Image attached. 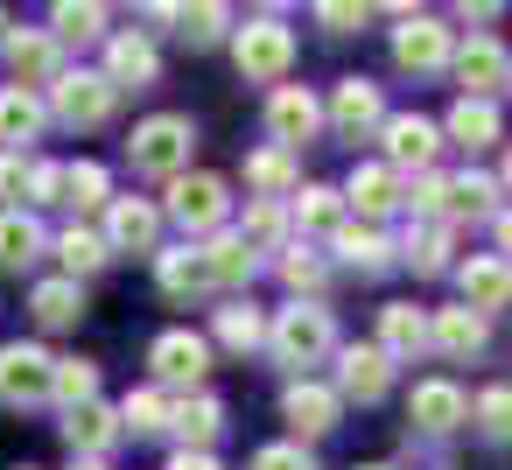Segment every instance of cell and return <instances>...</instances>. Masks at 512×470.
Returning a JSON list of instances; mask_svg holds the SVG:
<instances>
[{
	"instance_id": "e575fe53",
	"label": "cell",
	"mask_w": 512,
	"mask_h": 470,
	"mask_svg": "<svg viewBox=\"0 0 512 470\" xmlns=\"http://www.w3.org/2000/svg\"><path fill=\"white\" fill-rule=\"evenodd\" d=\"M512 197L498 190V176H484V169H463V176H449V225L456 218H498Z\"/></svg>"
},
{
	"instance_id": "4fadbf2b",
	"label": "cell",
	"mask_w": 512,
	"mask_h": 470,
	"mask_svg": "<svg viewBox=\"0 0 512 470\" xmlns=\"http://www.w3.org/2000/svg\"><path fill=\"white\" fill-rule=\"evenodd\" d=\"M0 57H8V71H15L22 92H50V85L64 78V43H57L50 29H8Z\"/></svg>"
},
{
	"instance_id": "680465c9",
	"label": "cell",
	"mask_w": 512,
	"mask_h": 470,
	"mask_svg": "<svg viewBox=\"0 0 512 470\" xmlns=\"http://www.w3.org/2000/svg\"><path fill=\"white\" fill-rule=\"evenodd\" d=\"M15 470H36V463H15Z\"/></svg>"
},
{
	"instance_id": "9f6ffc18",
	"label": "cell",
	"mask_w": 512,
	"mask_h": 470,
	"mask_svg": "<svg viewBox=\"0 0 512 470\" xmlns=\"http://www.w3.org/2000/svg\"><path fill=\"white\" fill-rule=\"evenodd\" d=\"M8 29H15V22H8V8H0V43H8Z\"/></svg>"
},
{
	"instance_id": "7c38bea8",
	"label": "cell",
	"mask_w": 512,
	"mask_h": 470,
	"mask_svg": "<svg viewBox=\"0 0 512 470\" xmlns=\"http://www.w3.org/2000/svg\"><path fill=\"white\" fill-rule=\"evenodd\" d=\"M50 372L57 358L43 344H0V407H43L50 400Z\"/></svg>"
},
{
	"instance_id": "83f0119b",
	"label": "cell",
	"mask_w": 512,
	"mask_h": 470,
	"mask_svg": "<svg viewBox=\"0 0 512 470\" xmlns=\"http://www.w3.org/2000/svg\"><path fill=\"white\" fill-rule=\"evenodd\" d=\"M288 218L302 225V239H337V225H344L351 211H344V190H330V183H302V190L288 197Z\"/></svg>"
},
{
	"instance_id": "6da1fadb",
	"label": "cell",
	"mask_w": 512,
	"mask_h": 470,
	"mask_svg": "<svg viewBox=\"0 0 512 470\" xmlns=\"http://www.w3.org/2000/svg\"><path fill=\"white\" fill-rule=\"evenodd\" d=\"M267 351H274V365H288L295 379H309V365H330L337 358V316L323 302H288L267 323Z\"/></svg>"
},
{
	"instance_id": "681fc988",
	"label": "cell",
	"mask_w": 512,
	"mask_h": 470,
	"mask_svg": "<svg viewBox=\"0 0 512 470\" xmlns=\"http://www.w3.org/2000/svg\"><path fill=\"white\" fill-rule=\"evenodd\" d=\"M246 470H316V456L302 442H267V449L246 456Z\"/></svg>"
},
{
	"instance_id": "6f0895ef",
	"label": "cell",
	"mask_w": 512,
	"mask_h": 470,
	"mask_svg": "<svg viewBox=\"0 0 512 470\" xmlns=\"http://www.w3.org/2000/svg\"><path fill=\"white\" fill-rule=\"evenodd\" d=\"M71 470H106V463H85V456H78V463H71Z\"/></svg>"
},
{
	"instance_id": "b9f144b4",
	"label": "cell",
	"mask_w": 512,
	"mask_h": 470,
	"mask_svg": "<svg viewBox=\"0 0 512 470\" xmlns=\"http://www.w3.org/2000/svg\"><path fill=\"white\" fill-rule=\"evenodd\" d=\"M239 29V15L225 8V0H197V8H183V22H176V36L190 43V50H211V43H225Z\"/></svg>"
},
{
	"instance_id": "4dcf8cb0",
	"label": "cell",
	"mask_w": 512,
	"mask_h": 470,
	"mask_svg": "<svg viewBox=\"0 0 512 470\" xmlns=\"http://www.w3.org/2000/svg\"><path fill=\"white\" fill-rule=\"evenodd\" d=\"M442 141H456V148H491V141H505V120H498V106L491 99H456L449 106V120H442Z\"/></svg>"
},
{
	"instance_id": "d590c367",
	"label": "cell",
	"mask_w": 512,
	"mask_h": 470,
	"mask_svg": "<svg viewBox=\"0 0 512 470\" xmlns=\"http://www.w3.org/2000/svg\"><path fill=\"white\" fill-rule=\"evenodd\" d=\"M29 309H36V323H43V330H78V316H85V281L50 274V281H36Z\"/></svg>"
},
{
	"instance_id": "8d00e7d4",
	"label": "cell",
	"mask_w": 512,
	"mask_h": 470,
	"mask_svg": "<svg viewBox=\"0 0 512 470\" xmlns=\"http://www.w3.org/2000/svg\"><path fill=\"white\" fill-rule=\"evenodd\" d=\"M232 232L253 246V253H281L288 246V204H267V197H246V211L232 218Z\"/></svg>"
},
{
	"instance_id": "f907efd6",
	"label": "cell",
	"mask_w": 512,
	"mask_h": 470,
	"mask_svg": "<svg viewBox=\"0 0 512 470\" xmlns=\"http://www.w3.org/2000/svg\"><path fill=\"white\" fill-rule=\"evenodd\" d=\"M43 204H64V162H36L29 169V211Z\"/></svg>"
},
{
	"instance_id": "11a10c76",
	"label": "cell",
	"mask_w": 512,
	"mask_h": 470,
	"mask_svg": "<svg viewBox=\"0 0 512 470\" xmlns=\"http://www.w3.org/2000/svg\"><path fill=\"white\" fill-rule=\"evenodd\" d=\"M498 190L512 197V148H505V169H498Z\"/></svg>"
},
{
	"instance_id": "44dd1931",
	"label": "cell",
	"mask_w": 512,
	"mask_h": 470,
	"mask_svg": "<svg viewBox=\"0 0 512 470\" xmlns=\"http://www.w3.org/2000/svg\"><path fill=\"white\" fill-rule=\"evenodd\" d=\"M407 421H414L421 435H449V428L470 421V400H463L456 379H421V386L407 393Z\"/></svg>"
},
{
	"instance_id": "cb8c5ba5",
	"label": "cell",
	"mask_w": 512,
	"mask_h": 470,
	"mask_svg": "<svg viewBox=\"0 0 512 470\" xmlns=\"http://www.w3.org/2000/svg\"><path fill=\"white\" fill-rule=\"evenodd\" d=\"M43 127H50V99H43V92L0 85V148L22 155L29 141H43Z\"/></svg>"
},
{
	"instance_id": "7bdbcfd3",
	"label": "cell",
	"mask_w": 512,
	"mask_h": 470,
	"mask_svg": "<svg viewBox=\"0 0 512 470\" xmlns=\"http://www.w3.org/2000/svg\"><path fill=\"white\" fill-rule=\"evenodd\" d=\"M50 400L71 414V407H85V400H99V365L92 358H57V372H50Z\"/></svg>"
},
{
	"instance_id": "3957f363",
	"label": "cell",
	"mask_w": 512,
	"mask_h": 470,
	"mask_svg": "<svg viewBox=\"0 0 512 470\" xmlns=\"http://www.w3.org/2000/svg\"><path fill=\"white\" fill-rule=\"evenodd\" d=\"M190 155H197V127H190L183 113H155V120H141V127L127 134V162H134V176L176 183V176H190Z\"/></svg>"
},
{
	"instance_id": "484cf974",
	"label": "cell",
	"mask_w": 512,
	"mask_h": 470,
	"mask_svg": "<svg viewBox=\"0 0 512 470\" xmlns=\"http://www.w3.org/2000/svg\"><path fill=\"white\" fill-rule=\"evenodd\" d=\"M169 435H176V449H211V442L225 435V400H218V393H183V400H169Z\"/></svg>"
},
{
	"instance_id": "60d3db41",
	"label": "cell",
	"mask_w": 512,
	"mask_h": 470,
	"mask_svg": "<svg viewBox=\"0 0 512 470\" xmlns=\"http://www.w3.org/2000/svg\"><path fill=\"white\" fill-rule=\"evenodd\" d=\"M64 204L85 218V211H106L113 204V176L106 162H64Z\"/></svg>"
},
{
	"instance_id": "ffe728a7",
	"label": "cell",
	"mask_w": 512,
	"mask_h": 470,
	"mask_svg": "<svg viewBox=\"0 0 512 470\" xmlns=\"http://www.w3.org/2000/svg\"><path fill=\"white\" fill-rule=\"evenodd\" d=\"M484 344H491V316H477V309H463V302L428 309V351H442V358H477Z\"/></svg>"
},
{
	"instance_id": "74e56055",
	"label": "cell",
	"mask_w": 512,
	"mask_h": 470,
	"mask_svg": "<svg viewBox=\"0 0 512 470\" xmlns=\"http://www.w3.org/2000/svg\"><path fill=\"white\" fill-rule=\"evenodd\" d=\"M449 246H456V225H407L400 267H414V274H449V267H456Z\"/></svg>"
},
{
	"instance_id": "d6a6232c",
	"label": "cell",
	"mask_w": 512,
	"mask_h": 470,
	"mask_svg": "<svg viewBox=\"0 0 512 470\" xmlns=\"http://www.w3.org/2000/svg\"><path fill=\"white\" fill-rule=\"evenodd\" d=\"M274 274L288 281V295H295V302H316V295H323V281H330V260H323L309 239H288V246L274 253Z\"/></svg>"
},
{
	"instance_id": "5b68a950",
	"label": "cell",
	"mask_w": 512,
	"mask_h": 470,
	"mask_svg": "<svg viewBox=\"0 0 512 470\" xmlns=\"http://www.w3.org/2000/svg\"><path fill=\"white\" fill-rule=\"evenodd\" d=\"M393 64L407 78H442L456 64V29L442 15H421V8H393Z\"/></svg>"
},
{
	"instance_id": "91938a15",
	"label": "cell",
	"mask_w": 512,
	"mask_h": 470,
	"mask_svg": "<svg viewBox=\"0 0 512 470\" xmlns=\"http://www.w3.org/2000/svg\"><path fill=\"white\" fill-rule=\"evenodd\" d=\"M365 470H386V463H365Z\"/></svg>"
},
{
	"instance_id": "94428289",
	"label": "cell",
	"mask_w": 512,
	"mask_h": 470,
	"mask_svg": "<svg viewBox=\"0 0 512 470\" xmlns=\"http://www.w3.org/2000/svg\"><path fill=\"white\" fill-rule=\"evenodd\" d=\"M505 92H512V78H505Z\"/></svg>"
},
{
	"instance_id": "f35d334b",
	"label": "cell",
	"mask_w": 512,
	"mask_h": 470,
	"mask_svg": "<svg viewBox=\"0 0 512 470\" xmlns=\"http://www.w3.org/2000/svg\"><path fill=\"white\" fill-rule=\"evenodd\" d=\"M155 281H162V295H176V302H190V295H211V281H204V260H197V246H190V239L155 253Z\"/></svg>"
},
{
	"instance_id": "816d5d0a",
	"label": "cell",
	"mask_w": 512,
	"mask_h": 470,
	"mask_svg": "<svg viewBox=\"0 0 512 470\" xmlns=\"http://www.w3.org/2000/svg\"><path fill=\"white\" fill-rule=\"evenodd\" d=\"M491 253H498V260L512 267V204H505V211L491 218Z\"/></svg>"
},
{
	"instance_id": "4316f807",
	"label": "cell",
	"mask_w": 512,
	"mask_h": 470,
	"mask_svg": "<svg viewBox=\"0 0 512 470\" xmlns=\"http://www.w3.org/2000/svg\"><path fill=\"white\" fill-rule=\"evenodd\" d=\"M393 365H414L421 351H428V309H414V302H386L379 309V337H372Z\"/></svg>"
},
{
	"instance_id": "1f68e13d",
	"label": "cell",
	"mask_w": 512,
	"mask_h": 470,
	"mask_svg": "<svg viewBox=\"0 0 512 470\" xmlns=\"http://www.w3.org/2000/svg\"><path fill=\"white\" fill-rule=\"evenodd\" d=\"M246 190L267 197V204H288L302 190V162L288 148H260V155H246Z\"/></svg>"
},
{
	"instance_id": "603a6c76",
	"label": "cell",
	"mask_w": 512,
	"mask_h": 470,
	"mask_svg": "<svg viewBox=\"0 0 512 470\" xmlns=\"http://www.w3.org/2000/svg\"><path fill=\"white\" fill-rule=\"evenodd\" d=\"M197 260H204V281L211 288H246L253 274H260V253L225 225V232H211V239H197Z\"/></svg>"
},
{
	"instance_id": "30bf717a",
	"label": "cell",
	"mask_w": 512,
	"mask_h": 470,
	"mask_svg": "<svg viewBox=\"0 0 512 470\" xmlns=\"http://www.w3.org/2000/svg\"><path fill=\"white\" fill-rule=\"evenodd\" d=\"M316 134H323V99H316L309 85H274V92H267V148L302 155Z\"/></svg>"
},
{
	"instance_id": "8fae6325",
	"label": "cell",
	"mask_w": 512,
	"mask_h": 470,
	"mask_svg": "<svg viewBox=\"0 0 512 470\" xmlns=\"http://www.w3.org/2000/svg\"><path fill=\"white\" fill-rule=\"evenodd\" d=\"M323 127H337L344 141L379 134V127H386V85H372V78H337L330 99H323Z\"/></svg>"
},
{
	"instance_id": "ba28073f",
	"label": "cell",
	"mask_w": 512,
	"mask_h": 470,
	"mask_svg": "<svg viewBox=\"0 0 512 470\" xmlns=\"http://www.w3.org/2000/svg\"><path fill=\"white\" fill-rule=\"evenodd\" d=\"M379 141H386V155H379V162H386L400 183L428 176V169H435V155H442V127H435V120H421V113H386Z\"/></svg>"
},
{
	"instance_id": "836d02e7",
	"label": "cell",
	"mask_w": 512,
	"mask_h": 470,
	"mask_svg": "<svg viewBox=\"0 0 512 470\" xmlns=\"http://www.w3.org/2000/svg\"><path fill=\"white\" fill-rule=\"evenodd\" d=\"M267 351V316L253 309V302H225V309H211V351Z\"/></svg>"
},
{
	"instance_id": "ee69618b",
	"label": "cell",
	"mask_w": 512,
	"mask_h": 470,
	"mask_svg": "<svg viewBox=\"0 0 512 470\" xmlns=\"http://www.w3.org/2000/svg\"><path fill=\"white\" fill-rule=\"evenodd\" d=\"M120 428L127 435H169V393L162 386H134L120 400Z\"/></svg>"
},
{
	"instance_id": "8992f818",
	"label": "cell",
	"mask_w": 512,
	"mask_h": 470,
	"mask_svg": "<svg viewBox=\"0 0 512 470\" xmlns=\"http://www.w3.org/2000/svg\"><path fill=\"white\" fill-rule=\"evenodd\" d=\"M50 99V120H64V127H106L113 113H120V92H113V78L106 71H85V64H64V78L43 92Z\"/></svg>"
},
{
	"instance_id": "f546056e",
	"label": "cell",
	"mask_w": 512,
	"mask_h": 470,
	"mask_svg": "<svg viewBox=\"0 0 512 470\" xmlns=\"http://www.w3.org/2000/svg\"><path fill=\"white\" fill-rule=\"evenodd\" d=\"M43 253H50V232H43L36 211H0V267L22 274V267H36Z\"/></svg>"
},
{
	"instance_id": "9c48e42d",
	"label": "cell",
	"mask_w": 512,
	"mask_h": 470,
	"mask_svg": "<svg viewBox=\"0 0 512 470\" xmlns=\"http://www.w3.org/2000/svg\"><path fill=\"white\" fill-rule=\"evenodd\" d=\"M337 414H344V400H337V386H330V379H316V372H309V379H288V386H281L288 442H302V449H309V442H323V435L337 428Z\"/></svg>"
},
{
	"instance_id": "5bb4252c",
	"label": "cell",
	"mask_w": 512,
	"mask_h": 470,
	"mask_svg": "<svg viewBox=\"0 0 512 470\" xmlns=\"http://www.w3.org/2000/svg\"><path fill=\"white\" fill-rule=\"evenodd\" d=\"M344 211H358V225H386L393 211H407V183L386 162H351L344 176Z\"/></svg>"
},
{
	"instance_id": "bcb514c9",
	"label": "cell",
	"mask_w": 512,
	"mask_h": 470,
	"mask_svg": "<svg viewBox=\"0 0 512 470\" xmlns=\"http://www.w3.org/2000/svg\"><path fill=\"white\" fill-rule=\"evenodd\" d=\"M407 211H414V225H449V176L442 169L414 176L407 183Z\"/></svg>"
},
{
	"instance_id": "7402d4cb",
	"label": "cell",
	"mask_w": 512,
	"mask_h": 470,
	"mask_svg": "<svg viewBox=\"0 0 512 470\" xmlns=\"http://www.w3.org/2000/svg\"><path fill=\"white\" fill-rule=\"evenodd\" d=\"M120 435H127V428H120V407H106V400H85V407L64 414V442H71V456H85V463H106Z\"/></svg>"
},
{
	"instance_id": "7dc6e473",
	"label": "cell",
	"mask_w": 512,
	"mask_h": 470,
	"mask_svg": "<svg viewBox=\"0 0 512 470\" xmlns=\"http://www.w3.org/2000/svg\"><path fill=\"white\" fill-rule=\"evenodd\" d=\"M29 155H8L0 148V211H29Z\"/></svg>"
},
{
	"instance_id": "277c9868",
	"label": "cell",
	"mask_w": 512,
	"mask_h": 470,
	"mask_svg": "<svg viewBox=\"0 0 512 470\" xmlns=\"http://www.w3.org/2000/svg\"><path fill=\"white\" fill-rule=\"evenodd\" d=\"M162 218H169V225H183V239L197 246V239H211V232H225V225H232V183H225V176H211V169H190V176H176V183H169Z\"/></svg>"
},
{
	"instance_id": "d4e9b609",
	"label": "cell",
	"mask_w": 512,
	"mask_h": 470,
	"mask_svg": "<svg viewBox=\"0 0 512 470\" xmlns=\"http://www.w3.org/2000/svg\"><path fill=\"white\" fill-rule=\"evenodd\" d=\"M330 253H337L351 274H386V267H400V246H393L379 225H358V218H344V225H337Z\"/></svg>"
},
{
	"instance_id": "2e32d148",
	"label": "cell",
	"mask_w": 512,
	"mask_h": 470,
	"mask_svg": "<svg viewBox=\"0 0 512 470\" xmlns=\"http://www.w3.org/2000/svg\"><path fill=\"white\" fill-rule=\"evenodd\" d=\"M456 85H463V99H491L505 78H512V57H505V43L491 36V29H477L470 43H456Z\"/></svg>"
},
{
	"instance_id": "e0dca14e",
	"label": "cell",
	"mask_w": 512,
	"mask_h": 470,
	"mask_svg": "<svg viewBox=\"0 0 512 470\" xmlns=\"http://www.w3.org/2000/svg\"><path fill=\"white\" fill-rule=\"evenodd\" d=\"M99 232H106L113 253H162V204H148V197H113Z\"/></svg>"
},
{
	"instance_id": "d6986e66",
	"label": "cell",
	"mask_w": 512,
	"mask_h": 470,
	"mask_svg": "<svg viewBox=\"0 0 512 470\" xmlns=\"http://www.w3.org/2000/svg\"><path fill=\"white\" fill-rule=\"evenodd\" d=\"M449 274H456L463 309H477V316H491V309H505V302H512V267H505L498 253H470V260H456Z\"/></svg>"
},
{
	"instance_id": "f5cc1de1",
	"label": "cell",
	"mask_w": 512,
	"mask_h": 470,
	"mask_svg": "<svg viewBox=\"0 0 512 470\" xmlns=\"http://www.w3.org/2000/svg\"><path fill=\"white\" fill-rule=\"evenodd\" d=\"M169 470H225V463H218L211 449H176V456H169Z\"/></svg>"
},
{
	"instance_id": "db71d44e",
	"label": "cell",
	"mask_w": 512,
	"mask_h": 470,
	"mask_svg": "<svg viewBox=\"0 0 512 470\" xmlns=\"http://www.w3.org/2000/svg\"><path fill=\"white\" fill-rule=\"evenodd\" d=\"M456 15H463V22H498L505 8H498V0H477V8H470V0H463V8H456Z\"/></svg>"
},
{
	"instance_id": "c3c4849f",
	"label": "cell",
	"mask_w": 512,
	"mask_h": 470,
	"mask_svg": "<svg viewBox=\"0 0 512 470\" xmlns=\"http://www.w3.org/2000/svg\"><path fill=\"white\" fill-rule=\"evenodd\" d=\"M316 22H323L330 36H358V29L372 22V8H365V0H316Z\"/></svg>"
},
{
	"instance_id": "f1b7e54d",
	"label": "cell",
	"mask_w": 512,
	"mask_h": 470,
	"mask_svg": "<svg viewBox=\"0 0 512 470\" xmlns=\"http://www.w3.org/2000/svg\"><path fill=\"white\" fill-rule=\"evenodd\" d=\"M50 253H57V267H64V281H85V274H99L106 260H113V246H106V232L99 225H64L57 239H50Z\"/></svg>"
},
{
	"instance_id": "7a4b0ae2",
	"label": "cell",
	"mask_w": 512,
	"mask_h": 470,
	"mask_svg": "<svg viewBox=\"0 0 512 470\" xmlns=\"http://www.w3.org/2000/svg\"><path fill=\"white\" fill-rule=\"evenodd\" d=\"M232 64H239L246 85H288V71H295V29L281 15H246L232 29Z\"/></svg>"
},
{
	"instance_id": "9a60e30c",
	"label": "cell",
	"mask_w": 512,
	"mask_h": 470,
	"mask_svg": "<svg viewBox=\"0 0 512 470\" xmlns=\"http://www.w3.org/2000/svg\"><path fill=\"white\" fill-rule=\"evenodd\" d=\"M337 400H358V407H372V400H386L393 393V358L379 351V344H337Z\"/></svg>"
},
{
	"instance_id": "52a82bcc",
	"label": "cell",
	"mask_w": 512,
	"mask_h": 470,
	"mask_svg": "<svg viewBox=\"0 0 512 470\" xmlns=\"http://www.w3.org/2000/svg\"><path fill=\"white\" fill-rule=\"evenodd\" d=\"M148 372H155V386H162L169 400L204 393V379H211V337H204V330H162V337L148 344Z\"/></svg>"
},
{
	"instance_id": "ac0fdd59",
	"label": "cell",
	"mask_w": 512,
	"mask_h": 470,
	"mask_svg": "<svg viewBox=\"0 0 512 470\" xmlns=\"http://www.w3.org/2000/svg\"><path fill=\"white\" fill-rule=\"evenodd\" d=\"M106 78H113V92H148L162 78V50L141 29H113L106 36Z\"/></svg>"
},
{
	"instance_id": "f6af8a7d",
	"label": "cell",
	"mask_w": 512,
	"mask_h": 470,
	"mask_svg": "<svg viewBox=\"0 0 512 470\" xmlns=\"http://www.w3.org/2000/svg\"><path fill=\"white\" fill-rule=\"evenodd\" d=\"M470 428H477L484 442H512V386H484V393L470 400Z\"/></svg>"
},
{
	"instance_id": "ab89813d",
	"label": "cell",
	"mask_w": 512,
	"mask_h": 470,
	"mask_svg": "<svg viewBox=\"0 0 512 470\" xmlns=\"http://www.w3.org/2000/svg\"><path fill=\"white\" fill-rule=\"evenodd\" d=\"M50 36L57 43H106L113 15L99 8V0H57V8H50Z\"/></svg>"
}]
</instances>
